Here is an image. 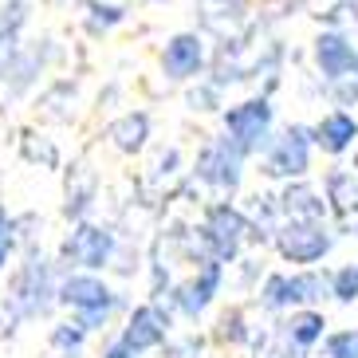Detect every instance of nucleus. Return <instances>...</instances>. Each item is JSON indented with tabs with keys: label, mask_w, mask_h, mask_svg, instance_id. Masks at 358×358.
Returning a JSON list of instances; mask_svg holds the SVG:
<instances>
[{
	"label": "nucleus",
	"mask_w": 358,
	"mask_h": 358,
	"mask_svg": "<svg viewBox=\"0 0 358 358\" xmlns=\"http://www.w3.org/2000/svg\"><path fill=\"white\" fill-rule=\"evenodd\" d=\"M55 303L67 307L87 335H95L115 319V311H122V295L106 284L103 272H67L55 284Z\"/></svg>",
	"instance_id": "nucleus-1"
},
{
	"label": "nucleus",
	"mask_w": 358,
	"mask_h": 358,
	"mask_svg": "<svg viewBox=\"0 0 358 358\" xmlns=\"http://www.w3.org/2000/svg\"><path fill=\"white\" fill-rule=\"evenodd\" d=\"M55 268L40 252H28L24 264L12 272L8 292H4V315L12 323H32L55 307Z\"/></svg>",
	"instance_id": "nucleus-2"
},
{
	"label": "nucleus",
	"mask_w": 358,
	"mask_h": 358,
	"mask_svg": "<svg viewBox=\"0 0 358 358\" xmlns=\"http://www.w3.org/2000/svg\"><path fill=\"white\" fill-rule=\"evenodd\" d=\"M327 299V272L315 268H295V272H272L264 275L256 303L268 315H284L295 307H319Z\"/></svg>",
	"instance_id": "nucleus-3"
},
{
	"label": "nucleus",
	"mask_w": 358,
	"mask_h": 358,
	"mask_svg": "<svg viewBox=\"0 0 358 358\" xmlns=\"http://www.w3.org/2000/svg\"><path fill=\"white\" fill-rule=\"evenodd\" d=\"M272 244L284 264H292V268H315L335 248V236H331L327 221H284V224H275Z\"/></svg>",
	"instance_id": "nucleus-4"
},
{
	"label": "nucleus",
	"mask_w": 358,
	"mask_h": 358,
	"mask_svg": "<svg viewBox=\"0 0 358 358\" xmlns=\"http://www.w3.org/2000/svg\"><path fill=\"white\" fill-rule=\"evenodd\" d=\"M115 252H118V236L106 224L79 221L67 232L64 248H59V260L71 272H106L115 264Z\"/></svg>",
	"instance_id": "nucleus-5"
},
{
	"label": "nucleus",
	"mask_w": 358,
	"mask_h": 358,
	"mask_svg": "<svg viewBox=\"0 0 358 358\" xmlns=\"http://www.w3.org/2000/svg\"><path fill=\"white\" fill-rule=\"evenodd\" d=\"M248 217H244L236 205L229 201H217L209 213H205V221H201V244H205V260H221V264H232L241 256L244 241H248Z\"/></svg>",
	"instance_id": "nucleus-6"
},
{
	"label": "nucleus",
	"mask_w": 358,
	"mask_h": 358,
	"mask_svg": "<svg viewBox=\"0 0 358 358\" xmlns=\"http://www.w3.org/2000/svg\"><path fill=\"white\" fill-rule=\"evenodd\" d=\"M221 284H224V264L221 260H201V268L181 280L173 292H169V315L185 319V323H197L205 311L213 307V299L221 295Z\"/></svg>",
	"instance_id": "nucleus-7"
},
{
	"label": "nucleus",
	"mask_w": 358,
	"mask_h": 358,
	"mask_svg": "<svg viewBox=\"0 0 358 358\" xmlns=\"http://www.w3.org/2000/svg\"><path fill=\"white\" fill-rule=\"evenodd\" d=\"M224 138L241 150L244 158L264 154V146L272 142V106L264 99H248V103L224 110Z\"/></svg>",
	"instance_id": "nucleus-8"
},
{
	"label": "nucleus",
	"mask_w": 358,
	"mask_h": 358,
	"mask_svg": "<svg viewBox=\"0 0 358 358\" xmlns=\"http://www.w3.org/2000/svg\"><path fill=\"white\" fill-rule=\"evenodd\" d=\"M311 169V130L287 127L280 138L264 146V173L280 181H299Z\"/></svg>",
	"instance_id": "nucleus-9"
},
{
	"label": "nucleus",
	"mask_w": 358,
	"mask_h": 358,
	"mask_svg": "<svg viewBox=\"0 0 358 358\" xmlns=\"http://www.w3.org/2000/svg\"><path fill=\"white\" fill-rule=\"evenodd\" d=\"M169 331H173L169 307L158 303V299H150V303H138L127 315V327L118 331V343L130 347L134 355H150V350H158L169 338Z\"/></svg>",
	"instance_id": "nucleus-10"
},
{
	"label": "nucleus",
	"mask_w": 358,
	"mask_h": 358,
	"mask_svg": "<svg viewBox=\"0 0 358 358\" xmlns=\"http://www.w3.org/2000/svg\"><path fill=\"white\" fill-rule=\"evenodd\" d=\"M327 335V315L319 307H295V311H284L280 323L272 327V338L280 343L287 358H303L319 347V338Z\"/></svg>",
	"instance_id": "nucleus-11"
},
{
	"label": "nucleus",
	"mask_w": 358,
	"mask_h": 358,
	"mask_svg": "<svg viewBox=\"0 0 358 358\" xmlns=\"http://www.w3.org/2000/svg\"><path fill=\"white\" fill-rule=\"evenodd\" d=\"M244 178V154L232 146L229 138H213L209 146L197 154V181H205L217 193H232Z\"/></svg>",
	"instance_id": "nucleus-12"
},
{
	"label": "nucleus",
	"mask_w": 358,
	"mask_h": 358,
	"mask_svg": "<svg viewBox=\"0 0 358 358\" xmlns=\"http://www.w3.org/2000/svg\"><path fill=\"white\" fill-rule=\"evenodd\" d=\"M280 217L284 221H327V201L315 185H307V181H292L280 197Z\"/></svg>",
	"instance_id": "nucleus-13"
},
{
	"label": "nucleus",
	"mask_w": 358,
	"mask_h": 358,
	"mask_svg": "<svg viewBox=\"0 0 358 358\" xmlns=\"http://www.w3.org/2000/svg\"><path fill=\"white\" fill-rule=\"evenodd\" d=\"M355 138H358V122L347 110H331V115H323V122L311 127V146H319L323 154H335V158L355 146Z\"/></svg>",
	"instance_id": "nucleus-14"
},
{
	"label": "nucleus",
	"mask_w": 358,
	"mask_h": 358,
	"mask_svg": "<svg viewBox=\"0 0 358 358\" xmlns=\"http://www.w3.org/2000/svg\"><path fill=\"white\" fill-rule=\"evenodd\" d=\"M205 64V48L193 32H181L166 43V52H162V67H166L169 79H193Z\"/></svg>",
	"instance_id": "nucleus-15"
},
{
	"label": "nucleus",
	"mask_w": 358,
	"mask_h": 358,
	"mask_svg": "<svg viewBox=\"0 0 358 358\" xmlns=\"http://www.w3.org/2000/svg\"><path fill=\"white\" fill-rule=\"evenodd\" d=\"M315 64L327 79H347L355 71V48L343 32H323L315 40Z\"/></svg>",
	"instance_id": "nucleus-16"
},
{
	"label": "nucleus",
	"mask_w": 358,
	"mask_h": 358,
	"mask_svg": "<svg viewBox=\"0 0 358 358\" xmlns=\"http://www.w3.org/2000/svg\"><path fill=\"white\" fill-rule=\"evenodd\" d=\"M323 201L327 209H335L338 217H355L358 213V178L355 169H331L323 181Z\"/></svg>",
	"instance_id": "nucleus-17"
},
{
	"label": "nucleus",
	"mask_w": 358,
	"mask_h": 358,
	"mask_svg": "<svg viewBox=\"0 0 358 358\" xmlns=\"http://www.w3.org/2000/svg\"><path fill=\"white\" fill-rule=\"evenodd\" d=\"M106 134H110V142H115L122 154H138L150 138V115L146 110H130V115H122L118 122H110Z\"/></svg>",
	"instance_id": "nucleus-18"
},
{
	"label": "nucleus",
	"mask_w": 358,
	"mask_h": 358,
	"mask_svg": "<svg viewBox=\"0 0 358 358\" xmlns=\"http://www.w3.org/2000/svg\"><path fill=\"white\" fill-rule=\"evenodd\" d=\"M213 338H217L221 347L236 350V347H248V343L256 338V327H248L244 307H229V311H221V319H217V331H213Z\"/></svg>",
	"instance_id": "nucleus-19"
},
{
	"label": "nucleus",
	"mask_w": 358,
	"mask_h": 358,
	"mask_svg": "<svg viewBox=\"0 0 358 358\" xmlns=\"http://www.w3.org/2000/svg\"><path fill=\"white\" fill-rule=\"evenodd\" d=\"M87 331L75 319H64V323H55L52 331H48V347L55 350L59 358H79L83 355V347H87Z\"/></svg>",
	"instance_id": "nucleus-20"
},
{
	"label": "nucleus",
	"mask_w": 358,
	"mask_h": 358,
	"mask_svg": "<svg viewBox=\"0 0 358 358\" xmlns=\"http://www.w3.org/2000/svg\"><path fill=\"white\" fill-rule=\"evenodd\" d=\"M327 299L335 303H358V264H343L335 272H327Z\"/></svg>",
	"instance_id": "nucleus-21"
},
{
	"label": "nucleus",
	"mask_w": 358,
	"mask_h": 358,
	"mask_svg": "<svg viewBox=\"0 0 358 358\" xmlns=\"http://www.w3.org/2000/svg\"><path fill=\"white\" fill-rule=\"evenodd\" d=\"M205 347H209V338L197 335V331H181V335L169 331V338L158 350H162V358H205Z\"/></svg>",
	"instance_id": "nucleus-22"
},
{
	"label": "nucleus",
	"mask_w": 358,
	"mask_h": 358,
	"mask_svg": "<svg viewBox=\"0 0 358 358\" xmlns=\"http://www.w3.org/2000/svg\"><path fill=\"white\" fill-rule=\"evenodd\" d=\"M323 355L319 358H358V327H338L319 338Z\"/></svg>",
	"instance_id": "nucleus-23"
},
{
	"label": "nucleus",
	"mask_w": 358,
	"mask_h": 358,
	"mask_svg": "<svg viewBox=\"0 0 358 358\" xmlns=\"http://www.w3.org/2000/svg\"><path fill=\"white\" fill-rule=\"evenodd\" d=\"M12 252H16V221H12L8 209L0 205V272L8 268Z\"/></svg>",
	"instance_id": "nucleus-24"
},
{
	"label": "nucleus",
	"mask_w": 358,
	"mask_h": 358,
	"mask_svg": "<svg viewBox=\"0 0 358 358\" xmlns=\"http://www.w3.org/2000/svg\"><path fill=\"white\" fill-rule=\"evenodd\" d=\"M24 20H28V0H8V4H4V16H0V28L16 36V28H20Z\"/></svg>",
	"instance_id": "nucleus-25"
},
{
	"label": "nucleus",
	"mask_w": 358,
	"mask_h": 358,
	"mask_svg": "<svg viewBox=\"0 0 358 358\" xmlns=\"http://www.w3.org/2000/svg\"><path fill=\"white\" fill-rule=\"evenodd\" d=\"M12 55H16V36L0 28V71H4V64H8Z\"/></svg>",
	"instance_id": "nucleus-26"
},
{
	"label": "nucleus",
	"mask_w": 358,
	"mask_h": 358,
	"mask_svg": "<svg viewBox=\"0 0 358 358\" xmlns=\"http://www.w3.org/2000/svg\"><path fill=\"white\" fill-rule=\"evenodd\" d=\"M103 358H142V355H134V350H130V347H122L118 338H110V343L103 347Z\"/></svg>",
	"instance_id": "nucleus-27"
},
{
	"label": "nucleus",
	"mask_w": 358,
	"mask_h": 358,
	"mask_svg": "<svg viewBox=\"0 0 358 358\" xmlns=\"http://www.w3.org/2000/svg\"><path fill=\"white\" fill-rule=\"evenodd\" d=\"M355 178H358V158H355Z\"/></svg>",
	"instance_id": "nucleus-28"
},
{
	"label": "nucleus",
	"mask_w": 358,
	"mask_h": 358,
	"mask_svg": "<svg viewBox=\"0 0 358 358\" xmlns=\"http://www.w3.org/2000/svg\"><path fill=\"white\" fill-rule=\"evenodd\" d=\"M355 229H358V224H355Z\"/></svg>",
	"instance_id": "nucleus-29"
}]
</instances>
